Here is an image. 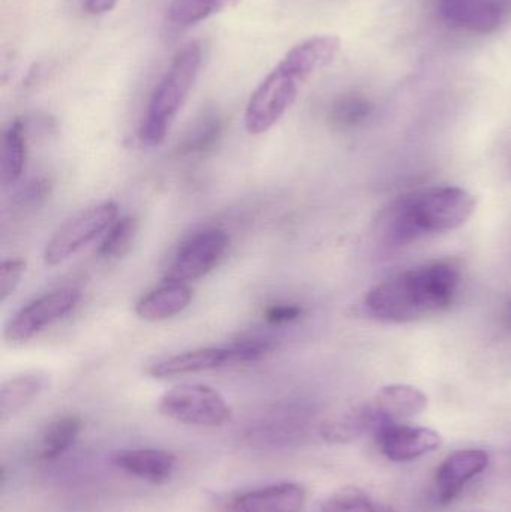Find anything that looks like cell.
<instances>
[{"mask_svg":"<svg viewBox=\"0 0 511 512\" xmlns=\"http://www.w3.org/2000/svg\"><path fill=\"white\" fill-rule=\"evenodd\" d=\"M461 273L452 262L419 265L375 285L365 297V310L377 321L407 324L452 306Z\"/></svg>","mask_w":511,"mask_h":512,"instance_id":"6da1fadb","label":"cell"},{"mask_svg":"<svg viewBox=\"0 0 511 512\" xmlns=\"http://www.w3.org/2000/svg\"><path fill=\"white\" fill-rule=\"evenodd\" d=\"M339 50L341 41L335 35H315L294 45L252 93L245 111L246 131H270L296 102L302 84L330 65Z\"/></svg>","mask_w":511,"mask_h":512,"instance_id":"7a4b0ae2","label":"cell"},{"mask_svg":"<svg viewBox=\"0 0 511 512\" xmlns=\"http://www.w3.org/2000/svg\"><path fill=\"white\" fill-rule=\"evenodd\" d=\"M476 209V198L459 186H441L396 201L383 221V233L392 245H407L429 234L458 230Z\"/></svg>","mask_w":511,"mask_h":512,"instance_id":"3957f363","label":"cell"},{"mask_svg":"<svg viewBox=\"0 0 511 512\" xmlns=\"http://www.w3.org/2000/svg\"><path fill=\"white\" fill-rule=\"evenodd\" d=\"M203 66V45L191 42L171 60L165 74L156 84L140 126L143 146L164 143L177 114L182 110Z\"/></svg>","mask_w":511,"mask_h":512,"instance_id":"277c9868","label":"cell"},{"mask_svg":"<svg viewBox=\"0 0 511 512\" xmlns=\"http://www.w3.org/2000/svg\"><path fill=\"white\" fill-rule=\"evenodd\" d=\"M159 412L168 420L185 426L222 427L233 412L221 393L210 385L179 384L162 394Z\"/></svg>","mask_w":511,"mask_h":512,"instance_id":"5b68a950","label":"cell"},{"mask_svg":"<svg viewBox=\"0 0 511 512\" xmlns=\"http://www.w3.org/2000/svg\"><path fill=\"white\" fill-rule=\"evenodd\" d=\"M117 215H119L117 204L113 201H105L69 219L48 240L44 251L45 264L56 267L86 248L104 231L110 230L111 225L117 221Z\"/></svg>","mask_w":511,"mask_h":512,"instance_id":"8992f818","label":"cell"},{"mask_svg":"<svg viewBox=\"0 0 511 512\" xmlns=\"http://www.w3.org/2000/svg\"><path fill=\"white\" fill-rule=\"evenodd\" d=\"M230 237L222 230H204L195 233L180 245L171 259L165 280L171 283H189L209 274L224 258Z\"/></svg>","mask_w":511,"mask_h":512,"instance_id":"52a82bcc","label":"cell"},{"mask_svg":"<svg viewBox=\"0 0 511 512\" xmlns=\"http://www.w3.org/2000/svg\"><path fill=\"white\" fill-rule=\"evenodd\" d=\"M81 292L62 288L36 298L15 313L5 328V340L11 345H23L36 334L68 315L80 301Z\"/></svg>","mask_w":511,"mask_h":512,"instance_id":"ba28073f","label":"cell"},{"mask_svg":"<svg viewBox=\"0 0 511 512\" xmlns=\"http://www.w3.org/2000/svg\"><path fill=\"white\" fill-rule=\"evenodd\" d=\"M374 435L381 454L396 463L422 459L440 450L444 442L437 430L405 423L386 424Z\"/></svg>","mask_w":511,"mask_h":512,"instance_id":"9c48e42d","label":"cell"},{"mask_svg":"<svg viewBox=\"0 0 511 512\" xmlns=\"http://www.w3.org/2000/svg\"><path fill=\"white\" fill-rule=\"evenodd\" d=\"M372 433L386 424L404 423L428 408V396L413 385L393 384L381 388L363 402Z\"/></svg>","mask_w":511,"mask_h":512,"instance_id":"30bf717a","label":"cell"},{"mask_svg":"<svg viewBox=\"0 0 511 512\" xmlns=\"http://www.w3.org/2000/svg\"><path fill=\"white\" fill-rule=\"evenodd\" d=\"M489 465V454L477 448L453 451L441 462L435 472V501L440 505L452 504L465 487L482 475Z\"/></svg>","mask_w":511,"mask_h":512,"instance_id":"8fae6325","label":"cell"},{"mask_svg":"<svg viewBox=\"0 0 511 512\" xmlns=\"http://www.w3.org/2000/svg\"><path fill=\"white\" fill-rule=\"evenodd\" d=\"M306 489L299 483H276L236 493L227 499L222 512H302Z\"/></svg>","mask_w":511,"mask_h":512,"instance_id":"7c38bea8","label":"cell"},{"mask_svg":"<svg viewBox=\"0 0 511 512\" xmlns=\"http://www.w3.org/2000/svg\"><path fill=\"white\" fill-rule=\"evenodd\" d=\"M111 462L120 471L150 484H164L176 471L177 459L173 453L158 448H132L116 451Z\"/></svg>","mask_w":511,"mask_h":512,"instance_id":"4fadbf2b","label":"cell"},{"mask_svg":"<svg viewBox=\"0 0 511 512\" xmlns=\"http://www.w3.org/2000/svg\"><path fill=\"white\" fill-rule=\"evenodd\" d=\"M447 23L471 32L488 33L500 26L501 0H438Z\"/></svg>","mask_w":511,"mask_h":512,"instance_id":"5bb4252c","label":"cell"},{"mask_svg":"<svg viewBox=\"0 0 511 512\" xmlns=\"http://www.w3.org/2000/svg\"><path fill=\"white\" fill-rule=\"evenodd\" d=\"M231 366L230 349L227 346L194 349L171 355L150 364V376L158 379L174 378V376L191 375V373L209 372L219 367Z\"/></svg>","mask_w":511,"mask_h":512,"instance_id":"9a60e30c","label":"cell"},{"mask_svg":"<svg viewBox=\"0 0 511 512\" xmlns=\"http://www.w3.org/2000/svg\"><path fill=\"white\" fill-rule=\"evenodd\" d=\"M192 289L185 283H171L153 289L138 300L135 313L147 322H161L182 313L192 301Z\"/></svg>","mask_w":511,"mask_h":512,"instance_id":"2e32d148","label":"cell"},{"mask_svg":"<svg viewBox=\"0 0 511 512\" xmlns=\"http://www.w3.org/2000/svg\"><path fill=\"white\" fill-rule=\"evenodd\" d=\"M50 385L45 373L27 372L12 376L0 387V420L5 423L35 402Z\"/></svg>","mask_w":511,"mask_h":512,"instance_id":"e0dca14e","label":"cell"},{"mask_svg":"<svg viewBox=\"0 0 511 512\" xmlns=\"http://www.w3.org/2000/svg\"><path fill=\"white\" fill-rule=\"evenodd\" d=\"M83 430V420L78 415H63L51 421L39 439L38 457L44 462L59 459L77 441Z\"/></svg>","mask_w":511,"mask_h":512,"instance_id":"ac0fdd59","label":"cell"},{"mask_svg":"<svg viewBox=\"0 0 511 512\" xmlns=\"http://www.w3.org/2000/svg\"><path fill=\"white\" fill-rule=\"evenodd\" d=\"M27 138L26 126L21 120H14L6 128L2 141V183L14 186L20 182L26 170Z\"/></svg>","mask_w":511,"mask_h":512,"instance_id":"d6986e66","label":"cell"},{"mask_svg":"<svg viewBox=\"0 0 511 512\" xmlns=\"http://www.w3.org/2000/svg\"><path fill=\"white\" fill-rule=\"evenodd\" d=\"M224 134V120L218 113L204 114L180 141L177 152L182 156H203L215 150Z\"/></svg>","mask_w":511,"mask_h":512,"instance_id":"ffe728a7","label":"cell"},{"mask_svg":"<svg viewBox=\"0 0 511 512\" xmlns=\"http://www.w3.org/2000/svg\"><path fill=\"white\" fill-rule=\"evenodd\" d=\"M234 2L236 0H173L168 8V21L176 27L194 26Z\"/></svg>","mask_w":511,"mask_h":512,"instance_id":"44dd1931","label":"cell"},{"mask_svg":"<svg viewBox=\"0 0 511 512\" xmlns=\"http://www.w3.org/2000/svg\"><path fill=\"white\" fill-rule=\"evenodd\" d=\"M320 512H399L359 487H345L324 502Z\"/></svg>","mask_w":511,"mask_h":512,"instance_id":"7402d4cb","label":"cell"},{"mask_svg":"<svg viewBox=\"0 0 511 512\" xmlns=\"http://www.w3.org/2000/svg\"><path fill=\"white\" fill-rule=\"evenodd\" d=\"M138 234L137 219L132 216L119 219L111 225L102 239L98 255L104 259H120L129 254Z\"/></svg>","mask_w":511,"mask_h":512,"instance_id":"603a6c76","label":"cell"},{"mask_svg":"<svg viewBox=\"0 0 511 512\" xmlns=\"http://www.w3.org/2000/svg\"><path fill=\"white\" fill-rule=\"evenodd\" d=\"M371 113L368 99L356 93H347L333 102L330 108V120L339 128H350L359 125Z\"/></svg>","mask_w":511,"mask_h":512,"instance_id":"cb8c5ba5","label":"cell"},{"mask_svg":"<svg viewBox=\"0 0 511 512\" xmlns=\"http://www.w3.org/2000/svg\"><path fill=\"white\" fill-rule=\"evenodd\" d=\"M231 364L257 363L272 352L273 343L263 337L240 339L228 345Z\"/></svg>","mask_w":511,"mask_h":512,"instance_id":"d4e9b609","label":"cell"},{"mask_svg":"<svg viewBox=\"0 0 511 512\" xmlns=\"http://www.w3.org/2000/svg\"><path fill=\"white\" fill-rule=\"evenodd\" d=\"M26 273L23 259H5L0 265V301L5 303L15 291Z\"/></svg>","mask_w":511,"mask_h":512,"instance_id":"484cf974","label":"cell"},{"mask_svg":"<svg viewBox=\"0 0 511 512\" xmlns=\"http://www.w3.org/2000/svg\"><path fill=\"white\" fill-rule=\"evenodd\" d=\"M51 192V182L45 177L30 180L26 185L21 186L20 191L15 195V200L21 207H38L47 200Z\"/></svg>","mask_w":511,"mask_h":512,"instance_id":"4316f807","label":"cell"},{"mask_svg":"<svg viewBox=\"0 0 511 512\" xmlns=\"http://www.w3.org/2000/svg\"><path fill=\"white\" fill-rule=\"evenodd\" d=\"M302 307L297 304H273L264 312V319L272 325L290 324L302 315Z\"/></svg>","mask_w":511,"mask_h":512,"instance_id":"83f0119b","label":"cell"},{"mask_svg":"<svg viewBox=\"0 0 511 512\" xmlns=\"http://www.w3.org/2000/svg\"><path fill=\"white\" fill-rule=\"evenodd\" d=\"M119 0H84V8L89 14L101 15L110 12Z\"/></svg>","mask_w":511,"mask_h":512,"instance_id":"f1b7e54d","label":"cell"},{"mask_svg":"<svg viewBox=\"0 0 511 512\" xmlns=\"http://www.w3.org/2000/svg\"><path fill=\"white\" fill-rule=\"evenodd\" d=\"M506 322H507V325H510V327H511V304H510L509 310H507Z\"/></svg>","mask_w":511,"mask_h":512,"instance_id":"f546056e","label":"cell"}]
</instances>
